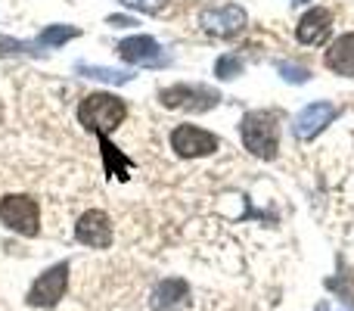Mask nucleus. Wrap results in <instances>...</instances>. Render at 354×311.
Returning a JSON list of instances; mask_svg holds the SVG:
<instances>
[{
  "label": "nucleus",
  "instance_id": "1",
  "mask_svg": "<svg viewBox=\"0 0 354 311\" xmlns=\"http://www.w3.org/2000/svg\"><path fill=\"white\" fill-rule=\"evenodd\" d=\"M124 118H128V103L115 94H87L78 106V122L84 125V131L97 137L115 131Z\"/></svg>",
  "mask_w": 354,
  "mask_h": 311
},
{
  "label": "nucleus",
  "instance_id": "2",
  "mask_svg": "<svg viewBox=\"0 0 354 311\" xmlns=\"http://www.w3.org/2000/svg\"><path fill=\"white\" fill-rule=\"evenodd\" d=\"M239 134H243V147L252 156L268 159V162L277 159V150H280V125H277L274 112H264V109L245 112L243 122H239Z\"/></svg>",
  "mask_w": 354,
  "mask_h": 311
},
{
  "label": "nucleus",
  "instance_id": "3",
  "mask_svg": "<svg viewBox=\"0 0 354 311\" xmlns=\"http://www.w3.org/2000/svg\"><path fill=\"white\" fill-rule=\"evenodd\" d=\"M0 221H3L10 231L22 233V237H37L41 233V208L37 199L25 193H10L0 199Z\"/></svg>",
  "mask_w": 354,
  "mask_h": 311
},
{
  "label": "nucleus",
  "instance_id": "4",
  "mask_svg": "<svg viewBox=\"0 0 354 311\" xmlns=\"http://www.w3.org/2000/svg\"><path fill=\"white\" fill-rule=\"evenodd\" d=\"M165 109H187V112H208L221 103V94L205 85H174L159 94Z\"/></svg>",
  "mask_w": 354,
  "mask_h": 311
},
{
  "label": "nucleus",
  "instance_id": "5",
  "mask_svg": "<svg viewBox=\"0 0 354 311\" xmlns=\"http://www.w3.org/2000/svg\"><path fill=\"white\" fill-rule=\"evenodd\" d=\"M249 16H245L243 6L236 3H221V6H205L199 12V25L214 37H233L245 28Z\"/></svg>",
  "mask_w": 354,
  "mask_h": 311
},
{
  "label": "nucleus",
  "instance_id": "6",
  "mask_svg": "<svg viewBox=\"0 0 354 311\" xmlns=\"http://www.w3.org/2000/svg\"><path fill=\"white\" fill-rule=\"evenodd\" d=\"M66 287H68V265L59 262L53 265L50 271H44L28 290V305L35 308H53L56 302L66 296Z\"/></svg>",
  "mask_w": 354,
  "mask_h": 311
},
{
  "label": "nucleus",
  "instance_id": "7",
  "mask_svg": "<svg viewBox=\"0 0 354 311\" xmlns=\"http://www.w3.org/2000/svg\"><path fill=\"white\" fill-rule=\"evenodd\" d=\"M221 141L205 128H196V125H177L171 131V150L183 159H199V156H212L218 153Z\"/></svg>",
  "mask_w": 354,
  "mask_h": 311
},
{
  "label": "nucleus",
  "instance_id": "8",
  "mask_svg": "<svg viewBox=\"0 0 354 311\" xmlns=\"http://www.w3.org/2000/svg\"><path fill=\"white\" fill-rule=\"evenodd\" d=\"M339 116V106L330 103V100H314V103H308L305 109L295 116L292 122V131L299 141H314V137L320 134V131L326 128V125H333V118Z\"/></svg>",
  "mask_w": 354,
  "mask_h": 311
},
{
  "label": "nucleus",
  "instance_id": "9",
  "mask_svg": "<svg viewBox=\"0 0 354 311\" xmlns=\"http://www.w3.org/2000/svg\"><path fill=\"white\" fill-rule=\"evenodd\" d=\"M75 240L91 246V249H106L112 243V218L106 212H100V208L84 212L78 218V224H75Z\"/></svg>",
  "mask_w": 354,
  "mask_h": 311
},
{
  "label": "nucleus",
  "instance_id": "10",
  "mask_svg": "<svg viewBox=\"0 0 354 311\" xmlns=\"http://www.w3.org/2000/svg\"><path fill=\"white\" fill-rule=\"evenodd\" d=\"M118 56L131 66H162L168 56H162V47L156 37L149 35H134V37H124L118 44Z\"/></svg>",
  "mask_w": 354,
  "mask_h": 311
},
{
  "label": "nucleus",
  "instance_id": "11",
  "mask_svg": "<svg viewBox=\"0 0 354 311\" xmlns=\"http://www.w3.org/2000/svg\"><path fill=\"white\" fill-rule=\"evenodd\" d=\"M333 35V12L324 10V6H314L295 25V37L299 44H308V47H317V44H326V37Z\"/></svg>",
  "mask_w": 354,
  "mask_h": 311
},
{
  "label": "nucleus",
  "instance_id": "12",
  "mask_svg": "<svg viewBox=\"0 0 354 311\" xmlns=\"http://www.w3.org/2000/svg\"><path fill=\"white\" fill-rule=\"evenodd\" d=\"M324 60H326V69H333L336 75L354 78V31L342 35L339 41H333Z\"/></svg>",
  "mask_w": 354,
  "mask_h": 311
},
{
  "label": "nucleus",
  "instance_id": "13",
  "mask_svg": "<svg viewBox=\"0 0 354 311\" xmlns=\"http://www.w3.org/2000/svg\"><path fill=\"white\" fill-rule=\"evenodd\" d=\"M183 299H189V287L180 277H168V281H162L159 287L153 290V308H159V311L180 305Z\"/></svg>",
  "mask_w": 354,
  "mask_h": 311
},
{
  "label": "nucleus",
  "instance_id": "14",
  "mask_svg": "<svg viewBox=\"0 0 354 311\" xmlns=\"http://www.w3.org/2000/svg\"><path fill=\"white\" fill-rule=\"evenodd\" d=\"M100 150H103V162H106V175L112 177H122V181H128V171H131V159L122 153L118 147H112L109 137H100Z\"/></svg>",
  "mask_w": 354,
  "mask_h": 311
},
{
  "label": "nucleus",
  "instance_id": "15",
  "mask_svg": "<svg viewBox=\"0 0 354 311\" xmlns=\"http://www.w3.org/2000/svg\"><path fill=\"white\" fill-rule=\"evenodd\" d=\"M75 72L84 75V78H97V81H106V85H128L134 75L131 72H118V69H106V66H87V62H78Z\"/></svg>",
  "mask_w": 354,
  "mask_h": 311
},
{
  "label": "nucleus",
  "instance_id": "16",
  "mask_svg": "<svg viewBox=\"0 0 354 311\" xmlns=\"http://www.w3.org/2000/svg\"><path fill=\"white\" fill-rule=\"evenodd\" d=\"M81 31L75 28V25H50V28L41 31V37H37V44L41 47H59V44L72 41V37H78Z\"/></svg>",
  "mask_w": 354,
  "mask_h": 311
},
{
  "label": "nucleus",
  "instance_id": "17",
  "mask_svg": "<svg viewBox=\"0 0 354 311\" xmlns=\"http://www.w3.org/2000/svg\"><path fill=\"white\" fill-rule=\"evenodd\" d=\"M236 75H243V60H239V56L221 53L218 60H214V78L230 81V78H236Z\"/></svg>",
  "mask_w": 354,
  "mask_h": 311
},
{
  "label": "nucleus",
  "instance_id": "18",
  "mask_svg": "<svg viewBox=\"0 0 354 311\" xmlns=\"http://www.w3.org/2000/svg\"><path fill=\"white\" fill-rule=\"evenodd\" d=\"M326 287L336 290L339 299H342L345 305H351V308H354V277L348 274V271H342L339 277H330V281H326Z\"/></svg>",
  "mask_w": 354,
  "mask_h": 311
},
{
  "label": "nucleus",
  "instance_id": "19",
  "mask_svg": "<svg viewBox=\"0 0 354 311\" xmlns=\"http://www.w3.org/2000/svg\"><path fill=\"white\" fill-rule=\"evenodd\" d=\"M277 72H280L283 81H289V85H305V81H311V69L299 66V62H277Z\"/></svg>",
  "mask_w": 354,
  "mask_h": 311
},
{
  "label": "nucleus",
  "instance_id": "20",
  "mask_svg": "<svg viewBox=\"0 0 354 311\" xmlns=\"http://www.w3.org/2000/svg\"><path fill=\"white\" fill-rule=\"evenodd\" d=\"M35 47H41V44H28V41H16V37H3V35H0V56H16V53H37Z\"/></svg>",
  "mask_w": 354,
  "mask_h": 311
},
{
  "label": "nucleus",
  "instance_id": "21",
  "mask_svg": "<svg viewBox=\"0 0 354 311\" xmlns=\"http://www.w3.org/2000/svg\"><path fill=\"white\" fill-rule=\"evenodd\" d=\"M122 3L131 6V10H140V12H156V10H162L165 0H122Z\"/></svg>",
  "mask_w": 354,
  "mask_h": 311
},
{
  "label": "nucleus",
  "instance_id": "22",
  "mask_svg": "<svg viewBox=\"0 0 354 311\" xmlns=\"http://www.w3.org/2000/svg\"><path fill=\"white\" fill-rule=\"evenodd\" d=\"M106 22H109L112 28H131V25H137L131 16H109V19H106Z\"/></svg>",
  "mask_w": 354,
  "mask_h": 311
},
{
  "label": "nucleus",
  "instance_id": "23",
  "mask_svg": "<svg viewBox=\"0 0 354 311\" xmlns=\"http://www.w3.org/2000/svg\"><path fill=\"white\" fill-rule=\"evenodd\" d=\"M289 3H308V0H289Z\"/></svg>",
  "mask_w": 354,
  "mask_h": 311
}]
</instances>
